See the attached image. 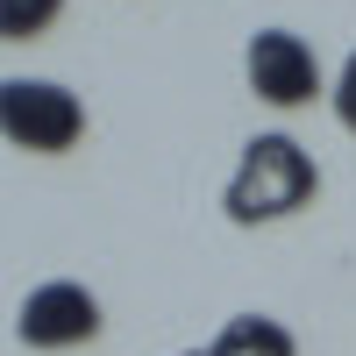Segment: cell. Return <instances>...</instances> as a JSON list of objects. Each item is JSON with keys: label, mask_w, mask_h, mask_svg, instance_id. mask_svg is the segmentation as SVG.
Returning <instances> with one entry per match:
<instances>
[{"label": "cell", "mask_w": 356, "mask_h": 356, "mask_svg": "<svg viewBox=\"0 0 356 356\" xmlns=\"http://www.w3.org/2000/svg\"><path fill=\"white\" fill-rule=\"evenodd\" d=\"M314 193H321L314 150H307V143H292L285 129H271V136H250V143H243L221 207H228L235 228H264V221H292L300 207H314Z\"/></svg>", "instance_id": "obj_1"}, {"label": "cell", "mask_w": 356, "mask_h": 356, "mask_svg": "<svg viewBox=\"0 0 356 356\" xmlns=\"http://www.w3.org/2000/svg\"><path fill=\"white\" fill-rule=\"evenodd\" d=\"M243 72H250V93L264 107H278V114L307 107L321 93V57H314L307 36H292V29H257L250 50H243Z\"/></svg>", "instance_id": "obj_3"}, {"label": "cell", "mask_w": 356, "mask_h": 356, "mask_svg": "<svg viewBox=\"0 0 356 356\" xmlns=\"http://www.w3.org/2000/svg\"><path fill=\"white\" fill-rule=\"evenodd\" d=\"M328 100H335V122H342V129H356V50H349V65L335 72V86H328Z\"/></svg>", "instance_id": "obj_7"}, {"label": "cell", "mask_w": 356, "mask_h": 356, "mask_svg": "<svg viewBox=\"0 0 356 356\" xmlns=\"http://www.w3.org/2000/svg\"><path fill=\"white\" fill-rule=\"evenodd\" d=\"M207 356H300V342H292V328L271 321V314H235V321H221V335L207 342Z\"/></svg>", "instance_id": "obj_5"}, {"label": "cell", "mask_w": 356, "mask_h": 356, "mask_svg": "<svg viewBox=\"0 0 356 356\" xmlns=\"http://www.w3.org/2000/svg\"><path fill=\"white\" fill-rule=\"evenodd\" d=\"M178 356H207V349H178Z\"/></svg>", "instance_id": "obj_8"}, {"label": "cell", "mask_w": 356, "mask_h": 356, "mask_svg": "<svg viewBox=\"0 0 356 356\" xmlns=\"http://www.w3.org/2000/svg\"><path fill=\"white\" fill-rule=\"evenodd\" d=\"M0 136L29 157H65L86 136V100L57 79H0Z\"/></svg>", "instance_id": "obj_2"}, {"label": "cell", "mask_w": 356, "mask_h": 356, "mask_svg": "<svg viewBox=\"0 0 356 356\" xmlns=\"http://www.w3.org/2000/svg\"><path fill=\"white\" fill-rule=\"evenodd\" d=\"M65 15V0H0V43H36Z\"/></svg>", "instance_id": "obj_6"}, {"label": "cell", "mask_w": 356, "mask_h": 356, "mask_svg": "<svg viewBox=\"0 0 356 356\" xmlns=\"http://www.w3.org/2000/svg\"><path fill=\"white\" fill-rule=\"evenodd\" d=\"M15 335H22V349H79L100 335V300L79 278H50L15 307Z\"/></svg>", "instance_id": "obj_4"}]
</instances>
